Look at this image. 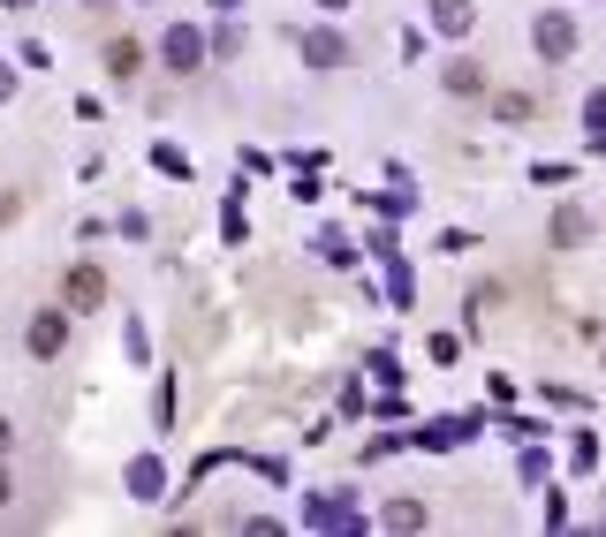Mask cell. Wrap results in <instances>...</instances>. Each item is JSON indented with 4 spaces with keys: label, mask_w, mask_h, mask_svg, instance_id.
I'll return each mask as SVG.
<instances>
[{
    "label": "cell",
    "mask_w": 606,
    "mask_h": 537,
    "mask_svg": "<svg viewBox=\"0 0 606 537\" xmlns=\"http://www.w3.org/2000/svg\"><path fill=\"white\" fill-rule=\"evenodd\" d=\"M531 45H538L546 61H568V45H576V23H568V16H538V23H531Z\"/></svg>",
    "instance_id": "cell-1"
},
{
    "label": "cell",
    "mask_w": 606,
    "mask_h": 537,
    "mask_svg": "<svg viewBox=\"0 0 606 537\" xmlns=\"http://www.w3.org/2000/svg\"><path fill=\"white\" fill-rule=\"evenodd\" d=\"M61 295H69V311H99V303H107V273H99V265H77Z\"/></svg>",
    "instance_id": "cell-2"
},
{
    "label": "cell",
    "mask_w": 606,
    "mask_h": 537,
    "mask_svg": "<svg viewBox=\"0 0 606 537\" xmlns=\"http://www.w3.org/2000/svg\"><path fill=\"white\" fill-rule=\"evenodd\" d=\"M23 341H31V356H61V341H69V318H61V311H39V318H31V333H23Z\"/></svg>",
    "instance_id": "cell-3"
},
{
    "label": "cell",
    "mask_w": 606,
    "mask_h": 537,
    "mask_svg": "<svg viewBox=\"0 0 606 537\" xmlns=\"http://www.w3.org/2000/svg\"><path fill=\"white\" fill-rule=\"evenodd\" d=\"M160 53H168V69H198V61H205V39L174 23V31H168V45H160Z\"/></svg>",
    "instance_id": "cell-4"
},
{
    "label": "cell",
    "mask_w": 606,
    "mask_h": 537,
    "mask_svg": "<svg viewBox=\"0 0 606 537\" xmlns=\"http://www.w3.org/2000/svg\"><path fill=\"white\" fill-rule=\"evenodd\" d=\"M303 61H311V69H342V39H334V31H303Z\"/></svg>",
    "instance_id": "cell-5"
},
{
    "label": "cell",
    "mask_w": 606,
    "mask_h": 537,
    "mask_svg": "<svg viewBox=\"0 0 606 537\" xmlns=\"http://www.w3.org/2000/svg\"><path fill=\"white\" fill-rule=\"evenodd\" d=\"M433 23L447 39H463V31H471V0H433Z\"/></svg>",
    "instance_id": "cell-6"
},
{
    "label": "cell",
    "mask_w": 606,
    "mask_h": 537,
    "mask_svg": "<svg viewBox=\"0 0 606 537\" xmlns=\"http://www.w3.org/2000/svg\"><path fill=\"white\" fill-rule=\"evenodd\" d=\"M137 61H144V45H137V39H114V45H107V69H114V77H137Z\"/></svg>",
    "instance_id": "cell-7"
},
{
    "label": "cell",
    "mask_w": 606,
    "mask_h": 537,
    "mask_svg": "<svg viewBox=\"0 0 606 537\" xmlns=\"http://www.w3.org/2000/svg\"><path fill=\"white\" fill-rule=\"evenodd\" d=\"M447 91H463V99H471V91H485V77H477L471 61H447Z\"/></svg>",
    "instance_id": "cell-8"
},
{
    "label": "cell",
    "mask_w": 606,
    "mask_h": 537,
    "mask_svg": "<svg viewBox=\"0 0 606 537\" xmlns=\"http://www.w3.org/2000/svg\"><path fill=\"white\" fill-rule=\"evenodd\" d=\"M417 523H425V507H417V499H394V507H387V530H417Z\"/></svg>",
    "instance_id": "cell-9"
},
{
    "label": "cell",
    "mask_w": 606,
    "mask_h": 537,
    "mask_svg": "<svg viewBox=\"0 0 606 537\" xmlns=\"http://www.w3.org/2000/svg\"><path fill=\"white\" fill-rule=\"evenodd\" d=\"M130 485H137V499H160V462H137Z\"/></svg>",
    "instance_id": "cell-10"
},
{
    "label": "cell",
    "mask_w": 606,
    "mask_h": 537,
    "mask_svg": "<svg viewBox=\"0 0 606 537\" xmlns=\"http://www.w3.org/2000/svg\"><path fill=\"white\" fill-rule=\"evenodd\" d=\"M554 243H584V212H562V220H554Z\"/></svg>",
    "instance_id": "cell-11"
},
{
    "label": "cell",
    "mask_w": 606,
    "mask_h": 537,
    "mask_svg": "<svg viewBox=\"0 0 606 537\" xmlns=\"http://www.w3.org/2000/svg\"><path fill=\"white\" fill-rule=\"evenodd\" d=\"M8 91H16V77H8V69H0V99H8Z\"/></svg>",
    "instance_id": "cell-12"
},
{
    "label": "cell",
    "mask_w": 606,
    "mask_h": 537,
    "mask_svg": "<svg viewBox=\"0 0 606 537\" xmlns=\"http://www.w3.org/2000/svg\"><path fill=\"white\" fill-rule=\"evenodd\" d=\"M8 439H16V432H8V424H0V455H8Z\"/></svg>",
    "instance_id": "cell-13"
},
{
    "label": "cell",
    "mask_w": 606,
    "mask_h": 537,
    "mask_svg": "<svg viewBox=\"0 0 606 537\" xmlns=\"http://www.w3.org/2000/svg\"><path fill=\"white\" fill-rule=\"evenodd\" d=\"M0 507H8V469H0Z\"/></svg>",
    "instance_id": "cell-14"
},
{
    "label": "cell",
    "mask_w": 606,
    "mask_h": 537,
    "mask_svg": "<svg viewBox=\"0 0 606 537\" xmlns=\"http://www.w3.org/2000/svg\"><path fill=\"white\" fill-rule=\"evenodd\" d=\"M213 8H243V0H213Z\"/></svg>",
    "instance_id": "cell-15"
},
{
    "label": "cell",
    "mask_w": 606,
    "mask_h": 537,
    "mask_svg": "<svg viewBox=\"0 0 606 537\" xmlns=\"http://www.w3.org/2000/svg\"><path fill=\"white\" fill-rule=\"evenodd\" d=\"M319 8H349V0H319Z\"/></svg>",
    "instance_id": "cell-16"
},
{
    "label": "cell",
    "mask_w": 606,
    "mask_h": 537,
    "mask_svg": "<svg viewBox=\"0 0 606 537\" xmlns=\"http://www.w3.org/2000/svg\"><path fill=\"white\" fill-rule=\"evenodd\" d=\"M8 8H31V0H8Z\"/></svg>",
    "instance_id": "cell-17"
},
{
    "label": "cell",
    "mask_w": 606,
    "mask_h": 537,
    "mask_svg": "<svg viewBox=\"0 0 606 537\" xmlns=\"http://www.w3.org/2000/svg\"><path fill=\"white\" fill-rule=\"evenodd\" d=\"M91 8H107V0H91Z\"/></svg>",
    "instance_id": "cell-18"
}]
</instances>
